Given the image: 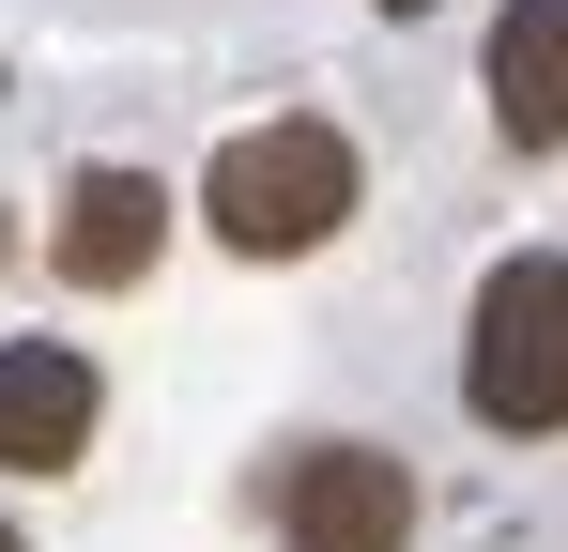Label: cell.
Listing matches in <instances>:
<instances>
[{
  "mask_svg": "<svg viewBox=\"0 0 568 552\" xmlns=\"http://www.w3.org/2000/svg\"><path fill=\"white\" fill-rule=\"evenodd\" d=\"M354 139L323 123V108H277V123H231L215 139V170H200V231L231 246V262H307V246H338L354 231Z\"/></svg>",
  "mask_w": 568,
  "mask_h": 552,
  "instance_id": "1",
  "label": "cell"
},
{
  "mask_svg": "<svg viewBox=\"0 0 568 552\" xmlns=\"http://www.w3.org/2000/svg\"><path fill=\"white\" fill-rule=\"evenodd\" d=\"M462 415L538 446L568 430V246H523V262L476 276V338H462Z\"/></svg>",
  "mask_w": 568,
  "mask_h": 552,
  "instance_id": "2",
  "label": "cell"
},
{
  "mask_svg": "<svg viewBox=\"0 0 568 552\" xmlns=\"http://www.w3.org/2000/svg\"><path fill=\"white\" fill-rule=\"evenodd\" d=\"M277 538L292 552H399V538H415V476H399V446H354V430L292 446L277 460Z\"/></svg>",
  "mask_w": 568,
  "mask_h": 552,
  "instance_id": "3",
  "label": "cell"
},
{
  "mask_svg": "<svg viewBox=\"0 0 568 552\" xmlns=\"http://www.w3.org/2000/svg\"><path fill=\"white\" fill-rule=\"evenodd\" d=\"M108 430V368L78 338H0V476H78Z\"/></svg>",
  "mask_w": 568,
  "mask_h": 552,
  "instance_id": "4",
  "label": "cell"
},
{
  "mask_svg": "<svg viewBox=\"0 0 568 552\" xmlns=\"http://www.w3.org/2000/svg\"><path fill=\"white\" fill-rule=\"evenodd\" d=\"M154 246H170V184L123 170V154H93V170H62V215H47V262L78 276V292H139L154 276Z\"/></svg>",
  "mask_w": 568,
  "mask_h": 552,
  "instance_id": "5",
  "label": "cell"
},
{
  "mask_svg": "<svg viewBox=\"0 0 568 552\" xmlns=\"http://www.w3.org/2000/svg\"><path fill=\"white\" fill-rule=\"evenodd\" d=\"M491 139L507 154H568V0H507L491 16Z\"/></svg>",
  "mask_w": 568,
  "mask_h": 552,
  "instance_id": "6",
  "label": "cell"
},
{
  "mask_svg": "<svg viewBox=\"0 0 568 552\" xmlns=\"http://www.w3.org/2000/svg\"><path fill=\"white\" fill-rule=\"evenodd\" d=\"M0 552H31V538H16V522H0Z\"/></svg>",
  "mask_w": 568,
  "mask_h": 552,
  "instance_id": "7",
  "label": "cell"
},
{
  "mask_svg": "<svg viewBox=\"0 0 568 552\" xmlns=\"http://www.w3.org/2000/svg\"><path fill=\"white\" fill-rule=\"evenodd\" d=\"M0 262H16V231H0Z\"/></svg>",
  "mask_w": 568,
  "mask_h": 552,
  "instance_id": "8",
  "label": "cell"
}]
</instances>
